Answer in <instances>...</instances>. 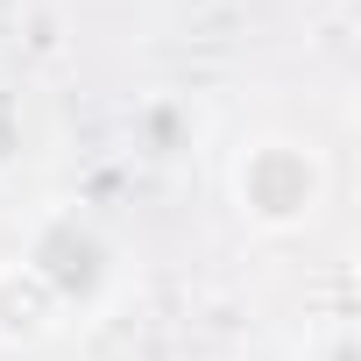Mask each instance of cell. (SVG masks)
<instances>
[{"mask_svg":"<svg viewBox=\"0 0 361 361\" xmlns=\"http://www.w3.org/2000/svg\"><path fill=\"white\" fill-rule=\"evenodd\" d=\"M326 192H333V163L319 142L290 135V128H262V135H241L234 156H227V206L241 213L248 234H305L319 213H326Z\"/></svg>","mask_w":361,"mask_h":361,"instance_id":"6da1fadb","label":"cell"},{"mask_svg":"<svg viewBox=\"0 0 361 361\" xmlns=\"http://www.w3.org/2000/svg\"><path fill=\"white\" fill-rule=\"evenodd\" d=\"M64 333V298L36 276V262H0V347H43Z\"/></svg>","mask_w":361,"mask_h":361,"instance_id":"7a4b0ae2","label":"cell"}]
</instances>
